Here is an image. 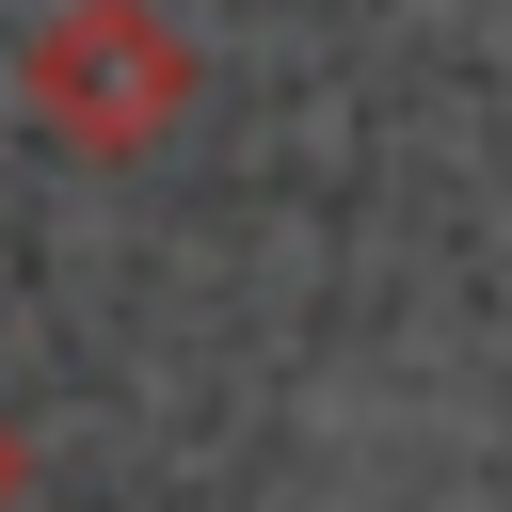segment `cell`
<instances>
[{"instance_id": "cell-1", "label": "cell", "mask_w": 512, "mask_h": 512, "mask_svg": "<svg viewBox=\"0 0 512 512\" xmlns=\"http://www.w3.org/2000/svg\"><path fill=\"white\" fill-rule=\"evenodd\" d=\"M16 112H32V144H64V160H144V144L192 112V32H176L160 0H64V16H32V48H16Z\"/></svg>"}, {"instance_id": "cell-2", "label": "cell", "mask_w": 512, "mask_h": 512, "mask_svg": "<svg viewBox=\"0 0 512 512\" xmlns=\"http://www.w3.org/2000/svg\"><path fill=\"white\" fill-rule=\"evenodd\" d=\"M16 496H32V448H16V432H0V512H16Z\"/></svg>"}]
</instances>
